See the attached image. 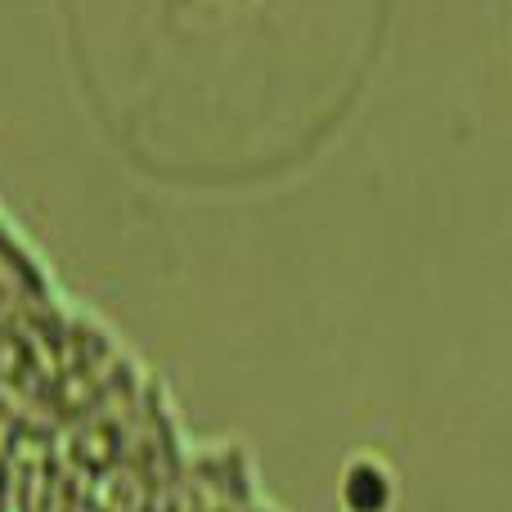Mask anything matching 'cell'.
<instances>
[{"label":"cell","mask_w":512,"mask_h":512,"mask_svg":"<svg viewBox=\"0 0 512 512\" xmlns=\"http://www.w3.org/2000/svg\"><path fill=\"white\" fill-rule=\"evenodd\" d=\"M378 18L382 0H68L99 122L185 185L315 158L364 90Z\"/></svg>","instance_id":"obj_1"}]
</instances>
